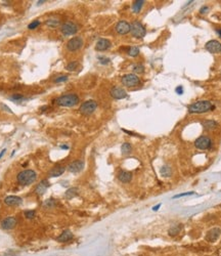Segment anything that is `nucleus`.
Returning a JSON list of instances; mask_svg holds the SVG:
<instances>
[{"mask_svg":"<svg viewBox=\"0 0 221 256\" xmlns=\"http://www.w3.org/2000/svg\"><path fill=\"white\" fill-rule=\"evenodd\" d=\"M12 99H23V96H22V95H20V94H15V95H13V96H12Z\"/></svg>","mask_w":221,"mask_h":256,"instance_id":"obj_39","label":"nucleus"},{"mask_svg":"<svg viewBox=\"0 0 221 256\" xmlns=\"http://www.w3.org/2000/svg\"><path fill=\"white\" fill-rule=\"evenodd\" d=\"M110 95H112L113 99H123L127 97V92L124 90L121 87H113L112 89H110Z\"/></svg>","mask_w":221,"mask_h":256,"instance_id":"obj_14","label":"nucleus"},{"mask_svg":"<svg viewBox=\"0 0 221 256\" xmlns=\"http://www.w3.org/2000/svg\"><path fill=\"white\" fill-rule=\"evenodd\" d=\"M118 178H119V180L121 181V183H128L132 179V174H131V172H128V171L122 170V171H120V172H119Z\"/></svg>","mask_w":221,"mask_h":256,"instance_id":"obj_21","label":"nucleus"},{"mask_svg":"<svg viewBox=\"0 0 221 256\" xmlns=\"http://www.w3.org/2000/svg\"><path fill=\"white\" fill-rule=\"evenodd\" d=\"M214 109H215V107L209 100H200V102L192 104L188 107V112L192 114H202Z\"/></svg>","mask_w":221,"mask_h":256,"instance_id":"obj_1","label":"nucleus"},{"mask_svg":"<svg viewBox=\"0 0 221 256\" xmlns=\"http://www.w3.org/2000/svg\"><path fill=\"white\" fill-rule=\"evenodd\" d=\"M160 173L163 177H170L171 176V174H172V169H171V167L165 165V166H163L160 169Z\"/></svg>","mask_w":221,"mask_h":256,"instance_id":"obj_24","label":"nucleus"},{"mask_svg":"<svg viewBox=\"0 0 221 256\" xmlns=\"http://www.w3.org/2000/svg\"><path fill=\"white\" fill-rule=\"evenodd\" d=\"M56 105L61 107H74L79 103V96L75 93L65 94L55 99Z\"/></svg>","mask_w":221,"mask_h":256,"instance_id":"obj_3","label":"nucleus"},{"mask_svg":"<svg viewBox=\"0 0 221 256\" xmlns=\"http://www.w3.org/2000/svg\"><path fill=\"white\" fill-rule=\"evenodd\" d=\"M145 4V1L143 0H138V1H134L132 4V11L135 13H138L140 11V9Z\"/></svg>","mask_w":221,"mask_h":256,"instance_id":"obj_25","label":"nucleus"},{"mask_svg":"<svg viewBox=\"0 0 221 256\" xmlns=\"http://www.w3.org/2000/svg\"><path fill=\"white\" fill-rule=\"evenodd\" d=\"M83 46V39L81 37H73L67 43V49L69 51H76Z\"/></svg>","mask_w":221,"mask_h":256,"instance_id":"obj_8","label":"nucleus"},{"mask_svg":"<svg viewBox=\"0 0 221 256\" xmlns=\"http://www.w3.org/2000/svg\"><path fill=\"white\" fill-rule=\"evenodd\" d=\"M61 148H62V149H69V147H68V146H62Z\"/></svg>","mask_w":221,"mask_h":256,"instance_id":"obj_44","label":"nucleus"},{"mask_svg":"<svg viewBox=\"0 0 221 256\" xmlns=\"http://www.w3.org/2000/svg\"><path fill=\"white\" fill-rule=\"evenodd\" d=\"M24 215L27 219H33V218H35L36 216V212L34 210H27L25 211Z\"/></svg>","mask_w":221,"mask_h":256,"instance_id":"obj_31","label":"nucleus"},{"mask_svg":"<svg viewBox=\"0 0 221 256\" xmlns=\"http://www.w3.org/2000/svg\"><path fill=\"white\" fill-rule=\"evenodd\" d=\"M121 150H122V153H123L124 155H127V154H129L130 152H131V150H132V147H131V144H130V143H123V144H122Z\"/></svg>","mask_w":221,"mask_h":256,"instance_id":"obj_29","label":"nucleus"},{"mask_svg":"<svg viewBox=\"0 0 221 256\" xmlns=\"http://www.w3.org/2000/svg\"><path fill=\"white\" fill-rule=\"evenodd\" d=\"M84 168V162L82 160H76L68 166V170L72 173H79Z\"/></svg>","mask_w":221,"mask_h":256,"instance_id":"obj_13","label":"nucleus"},{"mask_svg":"<svg viewBox=\"0 0 221 256\" xmlns=\"http://www.w3.org/2000/svg\"><path fill=\"white\" fill-rule=\"evenodd\" d=\"M176 92L178 93V94H182V93H183V88H182L181 86H178V87L176 88Z\"/></svg>","mask_w":221,"mask_h":256,"instance_id":"obj_38","label":"nucleus"},{"mask_svg":"<svg viewBox=\"0 0 221 256\" xmlns=\"http://www.w3.org/2000/svg\"><path fill=\"white\" fill-rule=\"evenodd\" d=\"M203 126L205 127L206 129L211 130V129H214V128L217 126V123L213 120H206L203 122Z\"/></svg>","mask_w":221,"mask_h":256,"instance_id":"obj_27","label":"nucleus"},{"mask_svg":"<svg viewBox=\"0 0 221 256\" xmlns=\"http://www.w3.org/2000/svg\"><path fill=\"white\" fill-rule=\"evenodd\" d=\"M221 235V230L219 227H213L207 232V234L205 236V240L207 242H210V243H214L219 239Z\"/></svg>","mask_w":221,"mask_h":256,"instance_id":"obj_10","label":"nucleus"},{"mask_svg":"<svg viewBox=\"0 0 221 256\" xmlns=\"http://www.w3.org/2000/svg\"><path fill=\"white\" fill-rule=\"evenodd\" d=\"M182 230V224L181 223H176V224H173L171 225V227L169 228L168 231V234L170 237H175V236L178 235L180 232Z\"/></svg>","mask_w":221,"mask_h":256,"instance_id":"obj_22","label":"nucleus"},{"mask_svg":"<svg viewBox=\"0 0 221 256\" xmlns=\"http://www.w3.org/2000/svg\"><path fill=\"white\" fill-rule=\"evenodd\" d=\"M138 53H139V48L138 47H136V46L130 47L129 50H128V55L130 56H136V55H138Z\"/></svg>","mask_w":221,"mask_h":256,"instance_id":"obj_30","label":"nucleus"},{"mask_svg":"<svg viewBox=\"0 0 221 256\" xmlns=\"http://www.w3.org/2000/svg\"><path fill=\"white\" fill-rule=\"evenodd\" d=\"M78 195H79V188H69L68 191H66L65 197L67 199H69V200H71V199L77 197Z\"/></svg>","mask_w":221,"mask_h":256,"instance_id":"obj_23","label":"nucleus"},{"mask_svg":"<svg viewBox=\"0 0 221 256\" xmlns=\"http://www.w3.org/2000/svg\"><path fill=\"white\" fill-rule=\"evenodd\" d=\"M211 144H212V141H211V139L208 136H200L199 139H197L195 141V146L197 149L199 150H208L211 148Z\"/></svg>","mask_w":221,"mask_h":256,"instance_id":"obj_7","label":"nucleus"},{"mask_svg":"<svg viewBox=\"0 0 221 256\" xmlns=\"http://www.w3.org/2000/svg\"><path fill=\"white\" fill-rule=\"evenodd\" d=\"M59 24H61V21H59L58 19H54V18L49 19L48 21H46V25L50 27V28H55V27L59 26Z\"/></svg>","mask_w":221,"mask_h":256,"instance_id":"obj_28","label":"nucleus"},{"mask_svg":"<svg viewBox=\"0 0 221 256\" xmlns=\"http://www.w3.org/2000/svg\"><path fill=\"white\" fill-rule=\"evenodd\" d=\"M220 52H221V51H220Z\"/></svg>","mask_w":221,"mask_h":256,"instance_id":"obj_45","label":"nucleus"},{"mask_svg":"<svg viewBox=\"0 0 221 256\" xmlns=\"http://www.w3.org/2000/svg\"><path fill=\"white\" fill-rule=\"evenodd\" d=\"M39 25H40V22L38 21V20H36V21H33L31 24H29L28 28L31 29V30H33V29L37 28V27H39Z\"/></svg>","mask_w":221,"mask_h":256,"instance_id":"obj_34","label":"nucleus"},{"mask_svg":"<svg viewBox=\"0 0 221 256\" xmlns=\"http://www.w3.org/2000/svg\"><path fill=\"white\" fill-rule=\"evenodd\" d=\"M99 62L102 64H108L110 63V60L106 58H99Z\"/></svg>","mask_w":221,"mask_h":256,"instance_id":"obj_37","label":"nucleus"},{"mask_svg":"<svg viewBox=\"0 0 221 256\" xmlns=\"http://www.w3.org/2000/svg\"><path fill=\"white\" fill-rule=\"evenodd\" d=\"M205 48L211 53H218L221 51V43L218 40H210L206 43Z\"/></svg>","mask_w":221,"mask_h":256,"instance_id":"obj_11","label":"nucleus"},{"mask_svg":"<svg viewBox=\"0 0 221 256\" xmlns=\"http://www.w3.org/2000/svg\"><path fill=\"white\" fill-rule=\"evenodd\" d=\"M110 47V41L106 38H100L98 40L95 45V49L98 50V51H103V50L109 49Z\"/></svg>","mask_w":221,"mask_h":256,"instance_id":"obj_16","label":"nucleus"},{"mask_svg":"<svg viewBox=\"0 0 221 256\" xmlns=\"http://www.w3.org/2000/svg\"><path fill=\"white\" fill-rule=\"evenodd\" d=\"M190 195H193V192H190V193H183V194H178L176 195V196H174L173 199H177V198H180V197H184V196H190Z\"/></svg>","mask_w":221,"mask_h":256,"instance_id":"obj_35","label":"nucleus"},{"mask_svg":"<svg viewBox=\"0 0 221 256\" xmlns=\"http://www.w3.org/2000/svg\"><path fill=\"white\" fill-rule=\"evenodd\" d=\"M16 223H18V220H16L15 217H6L5 219H3L1 222V227L6 231L12 230L16 225Z\"/></svg>","mask_w":221,"mask_h":256,"instance_id":"obj_15","label":"nucleus"},{"mask_svg":"<svg viewBox=\"0 0 221 256\" xmlns=\"http://www.w3.org/2000/svg\"><path fill=\"white\" fill-rule=\"evenodd\" d=\"M4 203L8 206H19L23 203V199L18 196H8L4 199Z\"/></svg>","mask_w":221,"mask_h":256,"instance_id":"obj_17","label":"nucleus"},{"mask_svg":"<svg viewBox=\"0 0 221 256\" xmlns=\"http://www.w3.org/2000/svg\"><path fill=\"white\" fill-rule=\"evenodd\" d=\"M5 152H6V149H3V150L1 151V153H0V159H1V158H2V156H3V155H4Z\"/></svg>","mask_w":221,"mask_h":256,"instance_id":"obj_41","label":"nucleus"},{"mask_svg":"<svg viewBox=\"0 0 221 256\" xmlns=\"http://www.w3.org/2000/svg\"><path fill=\"white\" fill-rule=\"evenodd\" d=\"M66 167L63 165H58V166L53 167L51 170L49 171V177H58L65 172Z\"/></svg>","mask_w":221,"mask_h":256,"instance_id":"obj_20","label":"nucleus"},{"mask_svg":"<svg viewBox=\"0 0 221 256\" xmlns=\"http://www.w3.org/2000/svg\"><path fill=\"white\" fill-rule=\"evenodd\" d=\"M130 26H131L130 32H131V34H132L133 37H135V38H143V37L145 36L146 30L140 22L135 21V22H133Z\"/></svg>","mask_w":221,"mask_h":256,"instance_id":"obj_4","label":"nucleus"},{"mask_svg":"<svg viewBox=\"0 0 221 256\" xmlns=\"http://www.w3.org/2000/svg\"><path fill=\"white\" fill-rule=\"evenodd\" d=\"M122 83L126 87H134L137 86L140 83L139 77L135 74H126L122 77Z\"/></svg>","mask_w":221,"mask_h":256,"instance_id":"obj_6","label":"nucleus"},{"mask_svg":"<svg viewBox=\"0 0 221 256\" xmlns=\"http://www.w3.org/2000/svg\"><path fill=\"white\" fill-rule=\"evenodd\" d=\"M48 187H49L48 180L47 179H43L42 181H40V183L37 184L35 191H36V193L38 194V195H43L46 191H47Z\"/></svg>","mask_w":221,"mask_h":256,"instance_id":"obj_19","label":"nucleus"},{"mask_svg":"<svg viewBox=\"0 0 221 256\" xmlns=\"http://www.w3.org/2000/svg\"><path fill=\"white\" fill-rule=\"evenodd\" d=\"M78 66H79V64L77 62H71V63H69L68 65H67L66 69L68 71H75L76 68H78Z\"/></svg>","mask_w":221,"mask_h":256,"instance_id":"obj_32","label":"nucleus"},{"mask_svg":"<svg viewBox=\"0 0 221 256\" xmlns=\"http://www.w3.org/2000/svg\"><path fill=\"white\" fill-rule=\"evenodd\" d=\"M98 109V104H96L95 100H86L80 106V112H81L83 115H91L92 113H94V111Z\"/></svg>","mask_w":221,"mask_h":256,"instance_id":"obj_5","label":"nucleus"},{"mask_svg":"<svg viewBox=\"0 0 221 256\" xmlns=\"http://www.w3.org/2000/svg\"><path fill=\"white\" fill-rule=\"evenodd\" d=\"M73 237L74 236L72 234V232L67 230V231H63V233L58 236L56 240H58V242H59V243H67V242L71 241L73 239Z\"/></svg>","mask_w":221,"mask_h":256,"instance_id":"obj_18","label":"nucleus"},{"mask_svg":"<svg viewBox=\"0 0 221 256\" xmlns=\"http://www.w3.org/2000/svg\"><path fill=\"white\" fill-rule=\"evenodd\" d=\"M160 206H161V205H160V204H159V205H157V206H156L155 208H154V210H155V211H156V210H158V209H159V207H160Z\"/></svg>","mask_w":221,"mask_h":256,"instance_id":"obj_43","label":"nucleus"},{"mask_svg":"<svg viewBox=\"0 0 221 256\" xmlns=\"http://www.w3.org/2000/svg\"><path fill=\"white\" fill-rule=\"evenodd\" d=\"M61 31L65 36L75 35L78 31V27L72 22H67L61 27Z\"/></svg>","mask_w":221,"mask_h":256,"instance_id":"obj_9","label":"nucleus"},{"mask_svg":"<svg viewBox=\"0 0 221 256\" xmlns=\"http://www.w3.org/2000/svg\"><path fill=\"white\" fill-rule=\"evenodd\" d=\"M216 32H217V34L219 35V37H221V29H217Z\"/></svg>","mask_w":221,"mask_h":256,"instance_id":"obj_42","label":"nucleus"},{"mask_svg":"<svg viewBox=\"0 0 221 256\" xmlns=\"http://www.w3.org/2000/svg\"><path fill=\"white\" fill-rule=\"evenodd\" d=\"M37 174L34 170L31 169H26L21 171L18 176H16V179H18V183L21 184V186H29V184L33 183L36 180Z\"/></svg>","mask_w":221,"mask_h":256,"instance_id":"obj_2","label":"nucleus"},{"mask_svg":"<svg viewBox=\"0 0 221 256\" xmlns=\"http://www.w3.org/2000/svg\"><path fill=\"white\" fill-rule=\"evenodd\" d=\"M130 29H131V26H130V24L127 23L126 21H120L116 25V31L120 35H125L127 33H129Z\"/></svg>","mask_w":221,"mask_h":256,"instance_id":"obj_12","label":"nucleus"},{"mask_svg":"<svg viewBox=\"0 0 221 256\" xmlns=\"http://www.w3.org/2000/svg\"><path fill=\"white\" fill-rule=\"evenodd\" d=\"M55 204H56V201L54 199L50 198L43 203V208H44V209H51V208L55 207Z\"/></svg>","mask_w":221,"mask_h":256,"instance_id":"obj_26","label":"nucleus"},{"mask_svg":"<svg viewBox=\"0 0 221 256\" xmlns=\"http://www.w3.org/2000/svg\"><path fill=\"white\" fill-rule=\"evenodd\" d=\"M66 80H68V76H61V77H58V78L55 79V83H59V82L66 81Z\"/></svg>","mask_w":221,"mask_h":256,"instance_id":"obj_36","label":"nucleus"},{"mask_svg":"<svg viewBox=\"0 0 221 256\" xmlns=\"http://www.w3.org/2000/svg\"><path fill=\"white\" fill-rule=\"evenodd\" d=\"M207 9H208V7H207V6H204V7H202V8H201L200 12H201V13H204V12H206V11H207Z\"/></svg>","mask_w":221,"mask_h":256,"instance_id":"obj_40","label":"nucleus"},{"mask_svg":"<svg viewBox=\"0 0 221 256\" xmlns=\"http://www.w3.org/2000/svg\"><path fill=\"white\" fill-rule=\"evenodd\" d=\"M133 71H134L135 73H143V71H145V68H143L142 65H135L133 67Z\"/></svg>","mask_w":221,"mask_h":256,"instance_id":"obj_33","label":"nucleus"}]
</instances>
